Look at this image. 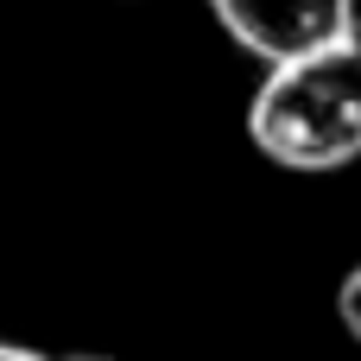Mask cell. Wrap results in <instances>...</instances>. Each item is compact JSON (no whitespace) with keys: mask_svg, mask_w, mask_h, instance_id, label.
I'll return each mask as SVG.
<instances>
[{"mask_svg":"<svg viewBox=\"0 0 361 361\" xmlns=\"http://www.w3.org/2000/svg\"><path fill=\"white\" fill-rule=\"evenodd\" d=\"M247 140L279 171H343L361 159V25L349 38L273 63L247 102Z\"/></svg>","mask_w":361,"mask_h":361,"instance_id":"1","label":"cell"},{"mask_svg":"<svg viewBox=\"0 0 361 361\" xmlns=\"http://www.w3.org/2000/svg\"><path fill=\"white\" fill-rule=\"evenodd\" d=\"M222 32L260 57L267 70L273 63H292L305 51H324L336 38H349L361 19H355V0H209Z\"/></svg>","mask_w":361,"mask_h":361,"instance_id":"2","label":"cell"},{"mask_svg":"<svg viewBox=\"0 0 361 361\" xmlns=\"http://www.w3.org/2000/svg\"><path fill=\"white\" fill-rule=\"evenodd\" d=\"M336 317H343V330L361 343V267L343 279V286H336Z\"/></svg>","mask_w":361,"mask_h":361,"instance_id":"3","label":"cell"},{"mask_svg":"<svg viewBox=\"0 0 361 361\" xmlns=\"http://www.w3.org/2000/svg\"><path fill=\"white\" fill-rule=\"evenodd\" d=\"M0 361H51V355H38V349H25V343H0Z\"/></svg>","mask_w":361,"mask_h":361,"instance_id":"4","label":"cell"},{"mask_svg":"<svg viewBox=\"0 0 361 361\" xmlns=\"http://www.w3.org/2000/svg\"><path fill=\"white\" fill-rule=\"evenodd\" d=\"M57 361H114V355H57Z\"/></svg>","mask_w":361,"mask_h":361,"instance_id":"5","label":"cell"}]
</instances>
